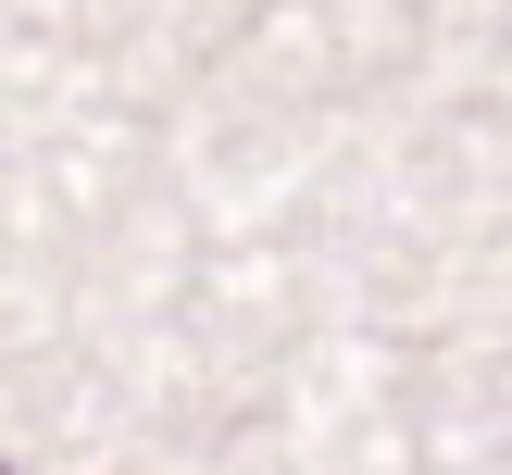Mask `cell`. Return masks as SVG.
<instances>
[{"instance_id": "obj_1", "label": "cell", "mask_w": 512, "mask_h": 475, "mask_svg": "<svg viewBox=\"0 0 512 475\" xmlns=\"http://www.w3.org/2000/svg\"><path fill=\"white\" fill-rule=\"evenodd\" d=\"M0 475H13V463H0Z\"/></svg>"}]
</instances>
